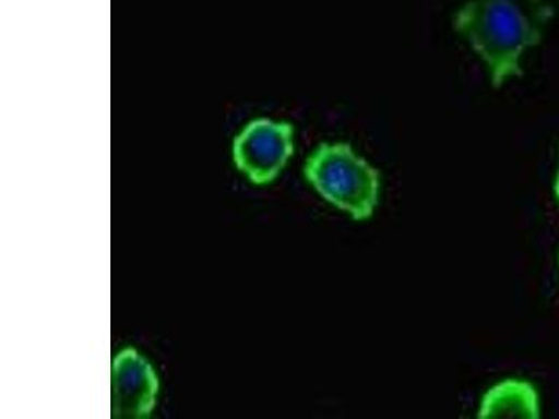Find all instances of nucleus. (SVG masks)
<instances>
[{
    "instance_id": "423d86ee",
    "label": "nucleus",
    "mask_w": 559,
    "mask_h": 419,
    "mask_svg": "<svg viewBox=\"0 0 559 419\" xmlns=\"http://www.w3.org/2000/svg\"><path fill=\"white\" fill-rule=\"evenodd\" d=\"M554 191H556V196L559 202V167H558V172H557V177H556V183H554Z\"/></svg>"
},
{
    "instance_id": "20e7f679",
    "label": "nucleus",
    "mask_w": 559,
    "mask_h": 419,
    "mask_svg": "<svg viewBox=\"0 0 559 419\" xmlns=\"http://www.w3.org/2000/svg\"><path fill=\"white\" fill-rule=\"evenodd\" d=\"M159 381L152 363L134 348H124L112 363V418L143 419L157 404Z\"/></svg>"
},
{
    "instance_id": "39448f33",
    "label": "nucleus",
    "mask_w": 559,
    "mask_h": 419,
    "mask_svg": "<svg viewBox=\"0 0 559 419\" xmlns=\"http://www.w3.org/2000/svg\"><path fill=\"white\" fill-rule=\"evenodd\" d=\"M480 419L496 418H540V402L532 383L521 379H507L484 394Z\"/></svg>"
},
{
    "instance_id": "f257e3e1",
    "label": "nucleus",
    "mask_w": 559,
    "mask_h": 419,
    "mask_svg": "<svg viewBox=\"0 0 559 419\" xmlns=\"http://www.w3.org/2000/svg\"><path fill=\"white\" fill-rule=\"evenodd\" d=\"M554 16L548 0H471L454 16V28L488 64L492 86L521 76L524 51L542 41Z\"/></svg>"
},
{
    "instance_id": "7ed1b4c3",
    "label": "nucleus",
    "mask_w": 559,
    "mask_h": 419,
    "mask_svg": "<svg viewBox=\"0 0 559 419\" xmlns=\"http://www.w3.org/2000/svg\"><path fill=\"white\" fill-rule=\"evenodd\" d=\"M293 154V124L267 118L245 124L233 143V159L238 171L258 187L272 183Z\"/></svg>"
},
{
    "instance_id": "f03ea898",
    "label": "nucleus",
    "mask_w": 559,
    "mask_h": 419,
    "mask_svg": "<svg viewBox=\"0 0 559 419\" xmlns=\"http://www.w3.org/2000/svg\"><path fill=\"white\" fill-rule=\"evenodd\" d=\"M307 181L328 203L356 222L373 216L381 175L347 143H322L304 166Z\"/></svg>"
}]
</instances>
